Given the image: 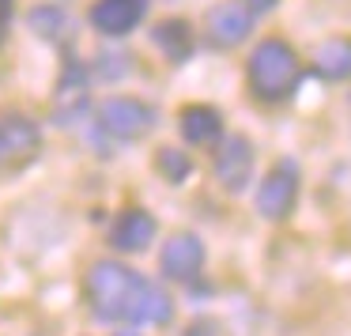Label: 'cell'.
Segmentation results:
<instances>
[{"label":"cell","instance_id":"6da1fadb","mask_svg":"<svg viewBox=\"0 0 351 336\" xmlns=\"http://www.w3.org/2000/svg\"><path fill=\"white\" fill-rule=\"evenodd\" d=\"M298 84V57L283 38H265L250 53V87L261 102H283Z\"/></svg>","mask_w":351,"mask_h":336},{"label":"cell","instance_id":"7a4b0ae2","mask_svg":"<svg viewBox=\"0 0 351 336\" xmlns=\"http://www.w3.org/2000/svg\"><path fill=\"white\" fill-rule=\"evenodd\" d=\"M144 276H136L132 268L117 265V261H99L87 272V298H91V310L102 321H129L132 298H136Z\"/></svg>","mask_w":351,"mask_h":336},{"label":"cell","instance_id":"3957f363","mask_svg":"<svg viewBox=\"0 0 351 336\" xmlns=\"http://www.w3.org/2000/svg\"><path fill=\"white\" fill-rule=\"evenodd\" d=\"M295 200H298V167L291 159H283V163H276L265 174V182H261L257 212L265 215V219H283V215H291Z\"/></svg>","mask_w":351,"mask_h":336},{"label":"cell","instance_id":"277c9868","mask_svg":"<svg viewBox=\"0 0 351 336\" xmlns=\"http://www.w3.org/2000/svg\"><path fill=\"white\" fill-rule=\"evenodd\" d=\"M152 121H155V114L136 99H110V102H102V110H99V125L117 140L144 136V132L152 129Z\"/></svg>","mask_w":351,"mask_h":336},{"label":"cell","instance_id":"5b68a950","mask_svg":"<svg viewBox=\"0 0 351 336\" xmlns=\"http://www.w3.org/2000/svg\"><path fill=\"white\" fill-rule=\"evenodd\" d=\"M215 178H219L223 189L242 193L253 178V144L245 136H230L219 144L215 152Z\"/></svg>","mask_w":351,"mask_h":336},{"label":"cell","instance_id":"8992f818","mask_svg":"<svg viewBox=\"0 0 351 336\" xmlns=\"http://www.w3.org/2000/svg\"><path fill=\"white\" fill-rule=\"evenodd\" d=\"M159 265H162V272H167L170 280L189 283V280H197L200 268H204V245H200L197 235H174L167 245H162Z\"/></svg>","mask_w":351,"mask_h":336},{"label":"cell","instance_id":"52a82bcc","mask_svg":"<svg viewBox=\"0 0 351 336\" xmlns=\"http://www.w3.org/2000/svg\"><path fill=\"white\" fill-rule=\"evenodd\" d=\"M84 110H87V72L80 61H69L53 95V117L61 125H72L76 117H84Z\"/></svg>","mask_w":351,"mask_h":336},{"label":"cell","instance_id":"ba28073f","mask_svg":"<svg viewBox=\"0 0 351 336\" xmlns=\"http://www.w3.org/2000/svg\"><path fill=\"white\" fill-rule=\"evenodd\" d=\"M253 31V16L245 4H234V0H223L208 12V38L215 46H238L245 34Z\"/></svg>","mask_w":351,"mask_h":336},{"label":"cell","instance_id":"9c48e42d","mask_svg":"<svg viewBox=\"0 0 351 336\" xmlns=\"http://www.w3.org/2000/svg\"><path fill=\"white\" fill-rule=\"evenodd\" d=\"M144 12H147V0H95L91 23H95V31L121 38V34H129L144 19Z\"/></svg>","mask_w":351,"mask_h":336},{"label":"cell","instance_id":"30bf717a","mask_svg":"<svg viewBox=\"0 0 351 336\" xmlns=\"http://www.w3.org/2000/svg\"><path fill=\"white\" fill-rule=\"evenodd\" d=\"M155 238V215L144 208H125L117 215V223L110 227V245L121 253H140L147 250V242Z\"/></svg>","mask_w":351,"mask_h":336},{"label":"cell","instance_id":"8fae6325","mask_svg":"<svg viewBox=\"0 0 351 336\" xmlns=\"http://www.w3.org/2000/svg\"><path fill=\"white\" fill-rule=\"evenodd\" d=\"M182 136L197 147H215L223 140V117L212 106H185L182 110Z\"/></svg>","mask_w":351,"mask_h":336},{"label":"cell","instance_id":"7c38bea8","mask_svg":"<svg viewBox=\"0 0 351 336\" xmlns=\"http://www.w3.org/2000/svg\"><path fill=\"white\" fill-rule=\"evenodd\" d=\"M170 295L159 287V283L144 280L136 291V298H132V310H129V321L132 325H167L170 321Z\"/></svg>","mask_w":351,"mask_h":336},{"label":"cell","instance_id":"4fadbf2b","mask_svg":"<svg viewBox=\"0 0 351 336\" xmlns=\"http://www.w3.org/2000/svg\"><path fill=\"white\" fill-rule=\"evenodd\" d=\"M0 136L8 147V163H23L38 152V129L27 117H0Z\"/></svg>","mask_w":351,"mask_h":336},{"label":"cell","instance_id":"5bb4252c","mask_svg":"<svg viewBox=\"0 0 351 336\" xmlns=\"http://www.w3.org/2000/svg\"><path fill=\"white\" fill-rule=\"evenodd\" d=\"M313 64L325 80H348L351 76V42L348 38H332V42H321L313 49Z\"/></svg>","mask_w":351,"mask_h":336},{"label":"cell","instance_id":"9a60e30c","mask_svg":"<svg viewBox=\"0 0 351 336\" xmlns=\"http://www.w3.org/2000/svg\"><path fill=\"white\" fill-rule=\"evenodd\" d=\"M155 42L170 61H185L193 53V31L185 19H167V23L155 27Z\"/></svg>","mask_w":351,"mask_h":336},{"label":"cell","instance_id":"2e32d148","mask_svg":"<svg viewBox=\"0 0 351 336\" xmlns=\"http://www.w3.org/2000/svg\"><path fill=\"white\" fill-rule=\"evenodd\" d=\"M31 31H38L42 38H49V42H69L72 38V19L64 16L61 8H34L31 12Z\"/></svg>","mask_w":351,"mask_h":336},{"label":"cell","instance_id":"e0dca14e","mask_svg":"<svg viewBox=\"0 0 351 336\" xmlns=\"http://www.w3.org/2000/svg\"><path fill=\"white\" fill-rule=\"evenodd\" d=\"M155 167H159V174L167 178V182L182 185L185 178H189L193 163H189V155L178 152V147H159V155H155Z\"/></svg>","mask_w":351,"mask_h":336},{"label":"cell","instance_id":"ac0fdd59","mask_svg":"<svg viewBox=\"0 0 351 336\" xmlns=\"http://www.w3.org/2000/svg\"><path fill=\"white\" fill-rule=\"evenodd\" d=\"M12 12H16V0H0V34L12 23Z\"/></svg>","mask_w":351,"mask_h":336},{"label":"cell","instance_id":"d6986e66","mask_svg":"<svg viewBox=\"0 0 351 336\" xmlns=\"http://www.w3.org/2000/svg\"><path fill=\"white\" fill-rule=\"evenodd\" d=\"M245 8L250 12H268V8H276V0H245Z\"/></svg>","mask_w":351,"mask_h":336},{"label":"cell","instance_id":"ffe728a7","mask_svg":"<svg viewBox=\"0 0 351 336\" xmlns=\"http://www.w3.org/2000/svg\"><path fill=\"white\" fill-rule=\"evenodd\" d=\"M189 336H212V325H193Z\"/></svg>","mask_w":351,"mask_h":336},{"label":"cell","instance_id":"44dd1931","mask_svg":"<svg viewBox=\"0 0 351 336\" xmlns=\"http://www.w3.org/2000/svg\"><path fill=\"white\" fill-rule=\"evenodd\" d=\"M8 163V147H4V136H0V167Z\"/></svg>","mask_w":351,"mask_h":336},{"label":"cell","instance_id":"7402d4cb","mask_svg":"<svg viewBox=\"0 0 351 336\" xmlns=\"http://www.w3.org/2000/svg\"><path fill=\"white\" fill-rule=\"evenodd\" d=\"M117 336H136V333H117Z\"/></svg>","mask_w":351,"mask_h":336}]
</instances>
